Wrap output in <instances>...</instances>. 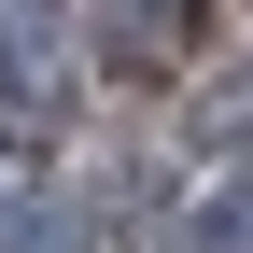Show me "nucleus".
Listing matches in <instances>:
<instances>
[{
    "instance_id": "1",
    "label": "nucleus",
    "mask_w": 253,
    "mask_h": 253,
    "mask_svg": "<svg viewBox=\"0 0 253 253\" xmlns=\"http://www.w3.org/2000/svg\"><path fill=\"white\" fill-rule=\"evenodd\" d=\"M71 56V0H0V126L42 141V71Z\"/></svg>"
},
{
    "instance_id": "2",
    "label": "nucleus",
    "mask_w": 253,
    "mask_h": 253,
    "mask_svg": "<svg viewBox=\"0 0 253 253\" xmlns=\"http://www.w3.org/2000/svg\"><path fill=\"white\" fill-rule=\"evenodd\" d=\"M99 42L126 71H183V42H197V0H99Z\"/></svg>"
},
{
    "instance_id": "3",
    "label": "nucleus",
    "mask_w": 253,
    "mask_h": 253,
    "mask_svg": "<svg viewBox=\"0 0 253 253\" xmlns=\"http://www.w3.org/2000/svg\"><path fill=\"white\" fill-rule=\"evenodd\" d=\"M183 253H253V183H225V197L183 211Z\"/></svg>"
},
{
    "instance_id": "4",
    "label": "nucleus",
    "mask_w": 253,
    "mask_h": 253,
    "mask_svg": "<svg viewBox=\"0 0 253 253\" xmlns=\"http://www.w3.org/2000/svg\"><path fill=\"white\" fill-rule=\"evenodd\" d=\"M14 253H84V211H56V197H28V225H14Z\"/></svg>"
}]
</instances>
